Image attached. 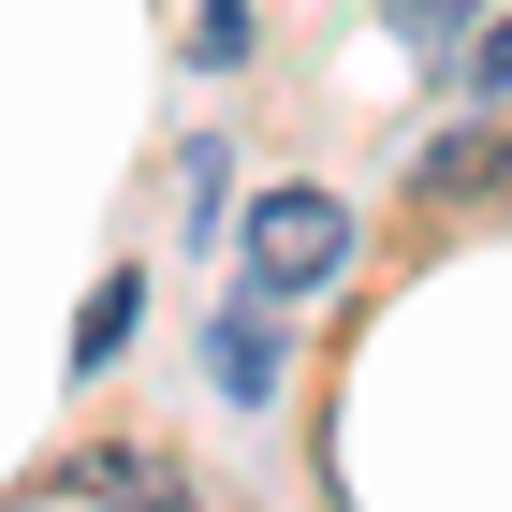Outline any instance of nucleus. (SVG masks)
Masks as SVG:
<instances>
[{
	"label": "nucleus",
	"mask_w": 512,
	"mask_h": 512,
	"mask_svg": "<svg viewBox=\"0 0 512 512\" xmlns=\"http://www.w3.org/2000/svg\"><path fill=\"white\" fill-rule=\"evenodd\" d=\"M205 366H220L235 410H264V395H278V322L264 308H220V322H205Z\"/></svg>",
	"instance_id": "obj_3"
},
{
	"label": "nucleus",
	"mask_w": 512,
	"mask_h": 512,
	"mask_svg": "<svg viewBox=\"0 0 512 512\" xmlns=\"http://www.w3.org/2000/svg\"><path fill=\"white\" fill-rule=\"evenodd\" d=\"M132 308H147V293H132V278H103V293H88V322H74V366H118V352H132Z\"/></svg>",
	"instance_id": "obj_4"
},
{
	"label": "nucleus",
	"mask_w": 512,
	"mask_h": 512,
	"mask_svg": "<svg viewBox=\"0 0 512 512\" xmlns=\"http://www.w3.org/2000/svg\"><path fill=\"white\" fill-rule=\"evenodd\" d=\"M381 15H395V44H425V59H439V44H469V30H483V0H381Z\"/></svg>",
	"instance_id": "obj_5"
},
{
	"label": "nucleus",
	"mask_w": 512,
	"mask_h": 512,
	"mask_svg": "<svg viewBox=\"0 0 512 512\" xmlns=\"http://www.w3.org/2000/svg\"><path fill=\"white\" fill-rule=\"evenodd\" d=\"M483 176H498V147H483V132H454V147H425V176H410V191L454 205V191H483Z\"/></svg>",
	"instance_id": "obj_6"
},
{
	"label": "nucleus",
	"mask_w": 512,
	"mask_h": 512,
	"mask_svg": "<svg viewBox=\"0 0 512 512\" xmlns=\"http://www.w3.org/2000/svg\"><path fill=\"white\" fill-rule=\"evenodd\" d=\"M469 103H512V15H483V30H469Z\"/></svg>",
	"instance_id": "obj_7"
},
{
	"label": "nucleus",
	"mask_w": 512,
	"mask_h": 512,
	"mask_svg": "<svg viewBox=\"0 0 512 512\" xmlns=\"http://www.w3.org/2000/svg\"><path fill=\"white\" fill-rule=\"evenodd\" d=\"M249 264H264V293H322L352 264V205L337 191H264L249 205Z\"/></svg>",
	"instance_id": "obj_1"
},
{
	"label": "nucleus",
	"mask_w": 512,
	"mask_h": 512,
	"mask_svg": "<svg viewBox=\"0 0 512 512\" xmlns=\"http://www.w3.org/2000/svg\"><path fill=\"white\" fill-rule=\"evenodd\" d=\"M498 191H512V147H498Z\"/></svg>",
	"instance_id": "obj_8"
},
{
	"label": "nucleus",
	"mask_w": 512,
	"mask_h": 512,
	"mask_svg": "<svg viewBox=\"0 0 512 512\" xmlns=\"http://www.w3.org/2000/svg\"><path fill=\"white\" fill-rule=\"evenodd\" d=\"M59 483H74V498H118V512H205L147 439H88V454H59Z\"/></svg>",
	"instance_id": "obj_2"
}]
</instances>
